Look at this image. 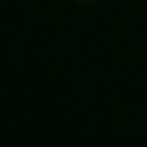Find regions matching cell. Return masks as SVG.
<instances>
[{"mask_svg":"<svg viewBox=\"0 0 147 147\" xmlns=\"http://www.w3.org/2000/svg\"><path fill=\"white\" fill-rule=\"evenodd\" d=\"M76 3H82V5H87V3H95V0H76Z\"/></svg>","mask_w":147,"mask_h":147,"instance_id":"1","label":"cell"}]
</instances>
